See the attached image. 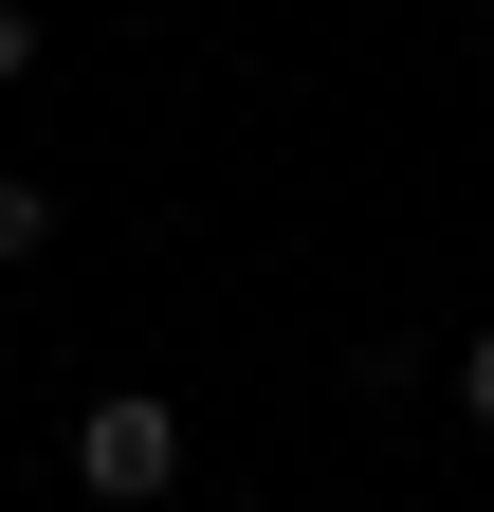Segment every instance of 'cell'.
<instances>
[{"label": "cell", "mask_w": 494, "mask_h": 512, "mask_svg": "<svg viewBox=\"0 0 494 512\" xmlns=\"http://www.w3.org/2000/svg\"><path fill=\"white\" fill-rule=\"evenodd\" d=\"M183 476V421L147 403V384H110V403H74V494H110V512H147Z\"/></svg>", "instance_id": "obj_1"}, {"label": "cell", "mask_w": 494, "mask_h": 512, "mask_svg": "<svg viewBox=\"0 0 494 512\" xmlns=\"http://www.w3.org/2000/svg\"><path fill=\"white\" fill-rule=\"evenodd\" d=\"M37 238H55V202H37V183H0V275H19Z\"/></svg>", "instance_id": "obj_2"}, {"label": "cell", "mask_w": 494, "mask_h": 512, "mask_svg": "<svg viewBox=\"0 0 494 512\" xmlns=\"http://www.w3.org/2000/svg\"><path fill=\"white\" fill-rule=\"evenodd\" d=\"M0 74H37V19H19V0H0Z\"/></svg>", "instance_id": "obj_4"}, {"label": "cell", "mask_w": 494, "mask_h": 512, "mask_svg": "<svg viewBox=\"0 0 494 512\" xmlns=\"http://www.w3.org/2000/svg\"><path fill=\"white\" fill-rule=\"evenodd\" d=\"M458 403H476V421H494V330H476V348H458Z\"/></svg>", "instance_id": "obj_3"}]
</instances>
